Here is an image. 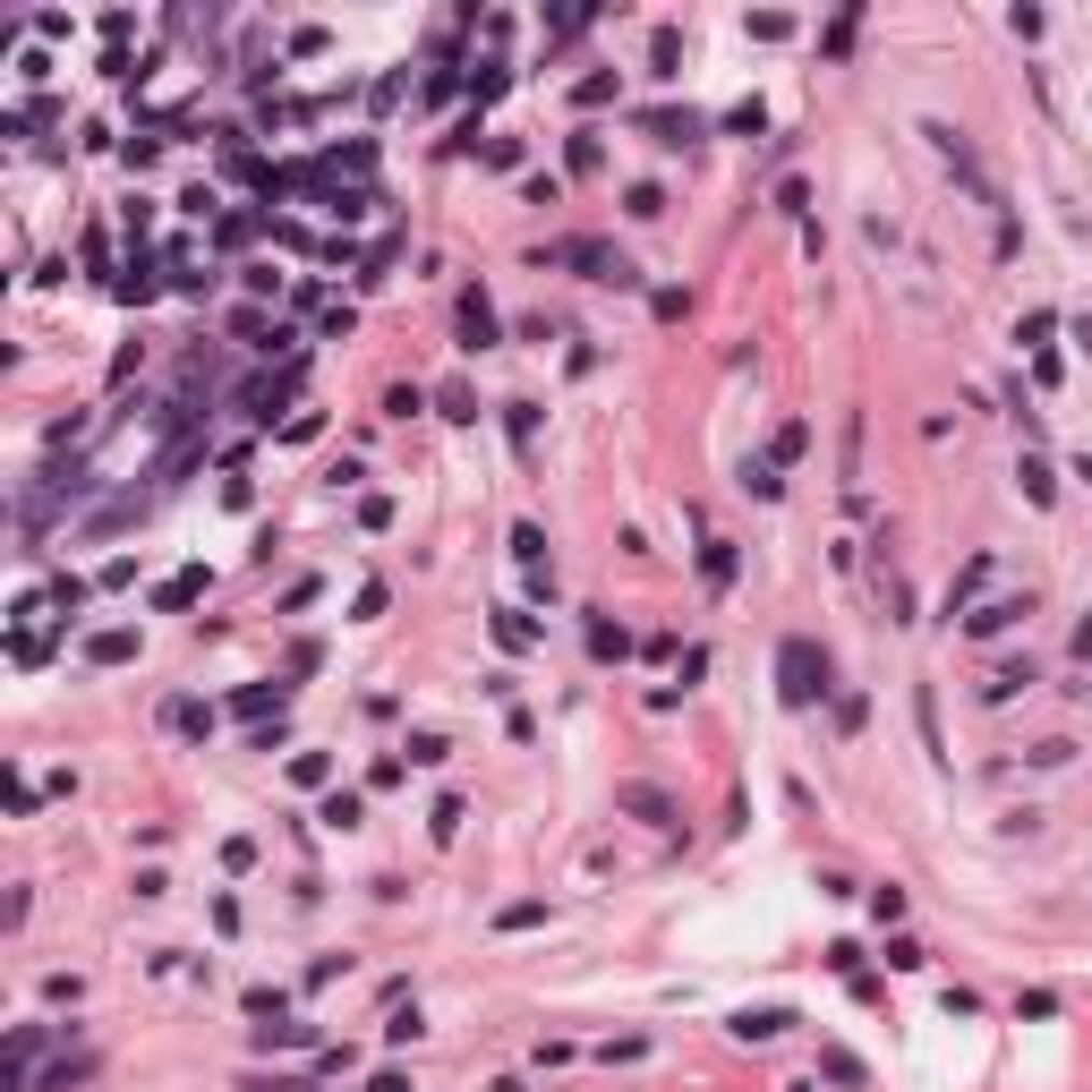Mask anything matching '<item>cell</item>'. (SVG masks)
Segmentation results:
<instances>
[{"label": "cell", "instance_id": "cell-58", "mask_svg": "<svg viewBox=\"0 0 1092 1092\" xmlns=\"http://www.w3.org/2000/svg\"><path fill=\"white\" fill-rule=\"evenodd\" d=\"M43 998L52 1007H77V973H43Z\"/></svg>", "mask_w": 1092, "mask_h": 1092}, {"label": "cell", "instance_id": "cell-49", "mask_svg": "<svg viewBox=\"0 0 1092 1092\" xmlns=\"http://www.w3.org/2000/svg\"><path fill=\"white\" fill-rule=\"evenodd\" d=\"M564 162H572V171H598V137H590V128H572V145H564Z\"/></svg>", "mask_w": 1092, "mask_h": 1092}, {"label": "cell", "instance_id": "cell-2", "mask_svg": "<svg viewBox=\"0 0 1092 1092\" xmlns=\"http://www.w3.org/2000/svg\"><path fill=\"white\" fill-rule=\"evenodd\" d=\"M820 692H828V649H811V640L794 632V640L777 649V700H785V709H811Z\"/></svg>", "mask_w": 1092, "mask_h": 1092}, {"label": "cell", "instance_id": "cell-6", "mask_svg": "<svg viewBox=\"0 0 1092 1092\" xmlns=\"http://www.w3.org/2000/svg\"><path fill=\"white\" fill-rule=\"evenodd\" d=\"M640 137H657V145H692V137H709V120L683 103V112H640Z\"/></svg>", "mask_w": 1092, "mask_h": 1092}, {"label": "cell", "instance_id": "cell-46", "mask_svg": "<svg viewBox=\"0 0 1092 1092\" xmlns=\"http://www.w3.org/2000/svg\"><path fill=\"white\" fill-rule=\"evenodd\" d=\"M247 1016H256V1024H282L290 998H282V990H247Z\"/></svg>", "mask_w": 1092, "mask_h": 1092}, {"label": "cell", "instance_id": "cell-4", "mask_svg": "<svg viewBox=\"0 0 1092 1092\" xmlns=\"http://www.w3.org/2000/svg\"><path fill=\"white\" fill-rule=\"evenodd\" d=\"M922 137H931V145H939V154L956 162V180H965V188H973V197H981V205H998V188L981 180V162H973V145H965V137H956V128H948V120H931V128H922Z\"/></svg>", "mask_w": 1092, "mask_h": 1092}, {"label": "cell", "instance_id": "cell-23", "mask_svg": "<svg viewBox=\"0 0 1092 1092\" xmlns=\"http://www.w3.org/2000/svg\"><path fill=\"white\" fill-rule=\"evenodd\" d=\"M273 214H214V247H247Z\"/></svg>", "mask_w": 1092, "mask_h": 1092}, {"label": "cell", "instance_id": "cell-29", "mask_svg": "<svg viewBox=\"0 0 1092 1092\" xmlns=\"http://www.w3.org/2000/svg\"><path fill=\"white\" fill-rule=\"evenodd\" d=\"M803 444H811V427H803V419H785V427L768 436V462L785 470V462H803Z\"/></svg>", "mask_w": 1092, "mask_h": 1092}, {"label": "cell", "instance_id": "cell-22", "mask_svg": "<svg viewBox=\"0 0 1092 1092\" xmlns=\"http://www.w3.org/2000/svg\"><path fill=\"white\" fill-rule=\"evenodd\" d=\"M512 564H521V572H555V564H547V529H538V521H521V529H512Z\"/></svg>", "mask_w": 1092, "mask_h": 1092}, {"label": "cell", "instance_id": "cell-17", "mask_svg": "<svg viewBox=\"0 0 1092 1092\" xmlns=\"http://www.w3.org/2000/svg\"><path fill=\"white\" fill-rule=\"evenodd\" d=\"M86 598H95V581H77V572H60V581L43 590V607L60 614V623H69V614H86Z\"/></svg>", "mask_w": 1092, "mask_h": 1092}, {"label": "cell", "instance_id": "cell-9", "mask_svg": "<svg viewBox=\"0 0 1092 1092\" xmlns=\"http://www.w3.org/2000/svg\"><path fill=\"white\" fill-rule=\"evenodd\" d=\"M486 632H495V649H504V657H521V649H538V623H529V614H521V607H495V614H486Z\"/></svg>", "mask_w": 1092, "mask_h": 1092}, {"label": "cell", "instance_id": "cell-25", "mask_svg": "<svg viewBox=\"0 0 1092 1092\" xmlns=\"http://www.w3.org/2000/svg\"><path fill=\"white\" fill-rule=\"evenodd\" d=\"M367 205H375L367 188H342V180L325 188V214H334V223H367Z\"/></svg>", "mask_w": 1092, "mask_h": 1092}, {"label": "cell", "instance_id": "cell-45", "mask_svg": "<svg viewBox=\"0 0 1092 1092\" xmlns=\"http://www.w3.org/2000/svg\"><path fill=\"white\" fill-rule=\"evenodd\" d=\"M410 760H419V768H444L453 742H444V734H410Z\"/></svg>", "mask_w": 1092, "mask_h": 1092}, {"label": "cell", "instance_id": "cell-36", "mask_svg": "<svg viewBox=\"0 0 1092 1092\" xmlns=\"http://www.w3.org/2000/svg\"><path fill=\"white\" fill-rule=\"evenodd\" d=\"M9 657H17V666H43V657H52V640H43L34 623H17V632H9Z\"/></svg>", "mask_w": 1092, "mask_h": 1092}, {"label": "cell", "instance_id": "cell-53", "mask_svg": "<svg viewBox=\"0 0 1092 1092\" xmlns=\"http://www.w3.org/2000/svg\"><path fill=\"white\" fill-rule=\"evenodd\" d=\"M479 154H486V162H495V171H521V137H486Z\"/></svg>", "mask_w": 1092, "mask_h": 1092}, {"label": "cell", "instance_id": "cell-14", "mask_svg": "<svg viewBox=\"0 0 1092 1092\" xmlns=\"http://www.w3.org/2000/svg\"><path fill=\"white\" fill-rule=\"evenodd\" d=\"M590 657H598V666H623V657H632V632L607 623V614H590Z\"/></svg>", "mask_w": 1092, "mask_h": 1092}, {"label": "cell", "instance_id": "cell-60", "mask_svg": "<svg viewBox=\"0 0 1092 1092\" xmlns=\"http://www.w3.org/2000/svg\"><path fill=\"white\" fill-rule=\"evenodd\" d=\"M128 34H137V17H128V9H103V43H112V52H120Z\"/></svg>", "mask_w": 1092, "mask_h": 1092}, {"label": "cell", "instance_id": "cell-41", "mask_svg": "<svg viewBox=\"0 0 1092 1092\" xmlns=\"http://www.w3.org/2000/svg\"><path fill=\"white\" fill-rule=\"evenodd\" d=\"M913 726H922V751H948V742H939V700H931V692H913Z\"/></svg>", "mask_w": 1092, "mask_h": 1092}, {"label": "cell", "instance_id": "cell-3", "mask_svg": "<svg viewBox=\"0 0 1092 1092\" xmlns=\"http://www.w3.org/2000/svg\"><path fill=\"white\" fill-rule=\"evenodd\" d=\"M290 393H299V359L282 367V375H256V384L240 393V410L256 419V427H273V410H290Z\"/></svg>", "mask_w": 1092, "mask_h": 1092}, {"label": "cell", "instance_id": "cell-56", "mask_svg": "<svg viewBox=\"0 0 1092 1092\" xmlns=\"http://www.w3.org/2000/svg\"><path fill=\"white\" fill-rule=\"evenodd\" d=\"M521 197H529V205H555V197H564V180H547V171H529V180H521Z\"/></svg>", "mask_w": 1092, "mask_h": 1092}, {"label": "cell", "instance_id": "cell-42", "mask_svg": "<svg viewBox=\"0 0 1092 1092\" xmlns=\"http://www.w3.org/2000/svg\"><path fill=\"white\" fill-rule=\"evenodd\" d=\"M888 965H896V973H922V965H931V948H922V939H905V931H896V939H888Z\"/></svg>", "mask_w": 1092, "mask_h": 1092}, {"label": "cell", "instance_id": "cell-55", "mask_svg": "<svg viewBox=\"0 0 1092 1092\" xmlns=\"http://www.w3.org/2000/svg\"><path fill=\"white\" fill-rule=\"evenodd\" d=\"M726 128H734V137H760V128H768V112H760V103H734Z\"/></svg>", "mask_w": 1092, "mask_h": 1092}, {"label": "cell", "instance_id": "cell-18", "mask_svg": "<svg viewBox=\"0 0 1092 1092\" xmlns=\"http://www.w3.org/2000/svg\"><path fill=\"white\" fill-rule=\"evenodd\" d=\"M86 1076H95V1059H86V1050H69V1059H52V1067L34 1076V1092H69V1084H86Z\"/></svg>", "mask_w": 1092, "mask_h": 1092}, {"label": "cell", "instance_id": "cell-47", "mask_svg": "<svg viewBox=\"0 0 1092 1092\" xmlns=\"http://www.w3.org/2000/svg\"><path fill=\"white\" fill-rule=\"evenodd\" d=\"M384 1041L410 1050V1041H419V1007H393V1016H384Z\"/></svg>", "mask_w": 1092, "mask_h": 1092}, {"label": "cell", "instance_id": "cell-37", "mask_svg": "<svg viewBox=\"0 0 1092 1092\" xmlns=\"http://www.w3.org/2000/svg\"><path fill=\"white\" fill-rule=\"evenodd\" d=\"M462 820H470V811H462V794H444V803L427 811V828H436V846H453V837H462Z\"/></svg>", "mask_w": 1092, "mask_h": 1092}, {"label": "cell", "instance_id": "cell-59", "mask_svg": "<svg viewBox=\"0 0 1092 1092\" xmlns=\"http://www.w3.org/2000/svg\"><path fill=\"white\" fill-rule=\"evenodd\" d=\"M359 529H393V495H367V504H359Z\"/></svg>", "mask_w": 1092, "mask_h": 1092}, {"label": "cell", "instance_id": "cell-64", "mask_svg": "<svg viewBox=\"0 0 1092 1092\" xmlns=\"http://www.w3.org/2000/svg\"><path fill=\"white\" fill-rule=\"evenodd\" d=\"M1076 342H1084V351H1092V316H1084V325H1076Z\"/></svg>", "mask_w": 1092, "mask_h": 1092}, {"label": "cell", "instance_id": "cell-13", "mask_svg": "<svg viewBox=\"0 0 1092 1092\" xmlns=\"http://www.w3.org/2000/svg\"><path fill=\"white\" fill-rule=\"evenodd\" d=\"M154 290H162V282H154V256L137 247V256H128V273H120V282H112V299H128V308H145Z\"/></svg>", "mask_w": 1092, "mask_h": 1092}, {"label": "cell", "instance_id": "cell-62", "mask_svg": "<svg viewBox=\"0 0 1092 1092\" xmlns=\"http://www.w3.org/2000/svg\"><path fill=\"white\" fill-rule=\"evenodd\" d=\"M247 1092H316V1084H299V1076H247Z\"/></svg>", "mask_w": 1092, "mask_h": 1092}, {"label": "cell", "instance_id": "cell-32", "mask_svg": "<svg viewBox=\"0 0 1092 1092\" xmlns=\"http://www.w3.org/2000/svg\"><path fill=\"white\" fill-rule=\"evenodd\" d=\"M853 26H862V9H837V17H828V34H820L828 60H846V52H853Z\"/></svg>", "mask_w": 1092, "mask_h": 1092}, {"label": "cell", "instance_id": "cell-11", "mask_svg": "<svg viewBox=\"0 0 1092 1092\" xmlns=\"http://www.w3.org/2000/svg\"><path fill=\"white\" fill-rule=\"evenodd\" d=\"M205 598V564H188V572H171L162 590H154V614H180V607H197Z\"/></svg>", "mask_w": 1092, "mask_h": 1092}, {"label": "cell", "instance_id": "cell-44", "mask_svg": "<svg viewBox=\"0 0 1092 1092\" xmlns=\"http://www.w3.org/2000/svg\"><path fill=\"white\" fill-rule=\"evenodd\" d=\"M282 436H290V444H316V436H325V410H290Z\"/></svg>", "mask_w": 1092, "mask_h": 1092}, {"label": "cell", "instance_id": "cell-61", "mask_svg": "<svg viewBox=\"0 0 1092 1092\" xmlns=\"http://www.w3.org/2000/svg\"><path fill=\"white\" fill-rule=\"evenodd\" d=\"M256 862V837H223V870H247Z\"/></svg>", "mask_w": 1092, "mask_h": 1092}, {"label": "cell", "instance_id": "cell-28", "mask_svg": "<svg viewBox=\"0 0 1092 1092\" xmlns=\"http://www.w3.org/2000/svg\"><path fill=\"white\" fill-rule=\"evenodd\" d=\"M981 581H990V555H973L965 572H956V581H948V614H965V607H973V590H981Z\"/></svg>", "mask_w": 1092, "mask_h": 1092}, {"label": "cell", "instance_id": "cell-33", "mask_svg": "<svg viewBox=\"0 0 1092 1092\" xmlns=\"http://www.w3.org/2000/svg\"><path fill=\"white\" fill-rule=\"evenodd\" d=\"M598 26V9H547V34L555 43H572V34H590Z\"/></svg>", "mask_w": 1092, "mask_h": 1092}, {"label": "cell", "instance_id": "cell-10", "mask_svg": "<svg viewBox=\"0 0 1092 1092\" xmlns=\"http://www.w3.org/2000/svg\"><path fill=\"white\" fill-rule=\"evenodd\" d=\"M504 86H512V60H504V52H486L479 69H470V120H479V112L495 103V95H504Z\"/></svg>", "mask_w": 1092, "mask_h": 1092}, {"label": "cell", "instance_id": "cell-34", "mask_svg": "<svg viewBox=\"0 0 1092 1092\" xmlns=\"http://www.w3.org/2000/svg\"><path fill=\"white\" fill-rule=\"evenodd\" d=\"M794 34V9H751V43H785Z\"/></svg>", "mask_w": 1092, "mask_h": 1092}, {"label": "cell", "instance_id": "cell-31", "mask_svg": "<svg viewBox=\"0 0 1092 1092\" xmlns=\"http://www.w3.org/2000/svg\"><path fill=\"white\" fill-rule=\"evenodd\" d=\"M231 709H240V718H282V692H265V683H240V692H231Z\"/></svg>", "mask_w": 1092, "mask_h": 1092}, {"label": "cell", "instance_id": "cell-43", "mask_svg": "<svg viewBox=\"0 0 1092 1092\" xmlns=\"http://www.w3.org/2000/svg\"><path fill=\"white\" fill-rule=\"evenodd\" d=\"M820 1076H828V1084H862V1059H853V1050H820Z\"/></svg>", "mask_w": 1092, "mask_h": 1092}, {"label": "cell", "instance_id": "cell-15", "mask_svg": "<svg viewBox=\"0 0 1092 1092\" xmlns=\"http://www.w3.org/2000/svg\"><path fill=\"white\" fill-rule=\"evenodd\" d=\"M162 726L188 734V742H205V734H214V709H205V700H162Z\"/></svg>", "mask_w": 1092, "mask_h": 1092}, {"label": "cell", "instance_id": "cell-38", "mask_svg": "<svg viewBox=\"0 0 1092 1092\" xmlns=\"http://www.w3.org/2000/svg\"><path fill=\"white\" fill-rule=\"evenodd\" d=\"M572 103H581V112H598V103H614V69H590V77L572 86Z\"/></svg>", "mask_w": 1092, "mask_h": 1092}, {"label": "cell", "instance_id": "cell-54", "mask_svg": "<svg viewBox=\"0 0 1092 1092\" xmlns=\"http://www.w3.org/2000/svg\"><path fill=\"white\" fill-rule=\"evenodd\" d=\"M240 290H247V299H273V290H282V273H273V265H247Z\"/></svg>", "mask_w": 1092, "mask_h": 1092}, {"label": "cell", "instance_id": "cell-52", "mask_svg": "<svg viewBox=\"0 0 1092 1092\" xmlns=\"http://www.w3.org/2000/svg\"><path fill=\"white\" fill-rule=\"evenodd\" d=\"M9 811H17V820H34V777H26V768H9Z\"/></svg>", "mask_w": 1092, "mask_h": 1092}, {"label": "cell", "instance_id": "cell-5", "mask_svg": "<svg viewBox=\"0 0 1092 1092\" xmlns=\"http://www.w3.org/2000/svg\"><path fill=\"white\" fill-rule=\"evenodd\" d=\"M495 342H504V325H495L486 290H462V351H495Z\"/></svg>", "mask_w": 1092, "mask_h": 1092}, {"label": "cell", "instance_id": "cell-39", "mask_svg": "<svg viewBox=\"0 0 1092 1092\" xmlns=\"http://www.w3.org/2000/svg\"><path fill=\"white\" fill-rule=\"evenodd\" d=\"M1050 334H1059V316H1050V308H1033V316L1016 325V342H1024V351H1050Z\"/></svg>", "mask_w": 1092, "mask_h": 1092}, {"label": "cell", "instance_id": "cell-57", "mask_svg": "<svg viewBox=\"0 0 1092 1092\" xmlns=\"http://www.w3.org/2000/svg\"><path fill=\"white\" fill-rule=\"evenodd\" d=\"M316 666H325V649H316V640H290V683H299V675H316Z\"/></svg>", "mask_w": 1092, "mask_h": 1092}, {"label": "cell", "instance_id": "cell-20", "mask_svg": "<svg viewBox=\"0 0 1092 1092\" xmlns=\"http://www.w3.org/2000/svg\"><path fill=\"white\" fill-rule=\"evenodd\" d=\"M734 572H742V555H734L726 538H709V547H700V581H709V590H734Z\"/></svg>", "mask_w": 1092, "mask_h": 1092}, {"label": "cell", "instance_id": "cell-7", "mask_svg": "<svg viewBox=\"0 0 1092 1092\" xmlns=\"http://www.w3.org/2000/svg\"><path fill=\"white\" fill-rule=\"evenodd\" d=\"M1024 598H990V607H973L965 614V640H998V632H1016V623H1024Z\"/></svg>", "mask_w": 1092, "mask_h": 1092}, {"label": "cell", "instance_id": "cell-1", "mask_svg": "<svg viewBox=\"0 0 1092 1092\" xmlns=\"http://www.w3.org/2000/svg\"><path fill=\"white\" fill-rule=\"evenodd\" d=\"M538 265H572V273H590V282H607V290H640V265L607 240H555Z\"/></svg>", "mask_w": 1092, "mask_h": 1092}, {"label": "cell", "instance_id": "cell-27", "mask_svg": "<svg viewBox=\"0 0 1092 1092\" xmlns=\"http://www.w3.org/2000/svg\"><path fill=\"white\" fill-rule=\"evenodd\" d=\"M742 486H751L760 504H777V495H785V479H777V462H768V453H751V462H742Z\"/></svg>", "mask_w": 1092, "mask_h": 1092}, {"label": "cell", "instance_id": "cell-12", "mask_svg": "<svg viewBox=\"0 0 1092 1092\" xmlns=\"http://www.w3.org/2000/svg\"><path fill=\"white\" fill-rule=\"evenodd\" d=\"M785 1024H794V1016H785V1007H742V1016H734L726 1033H734V1041H777V1033H785Z\"/></svg>", "mask_w": 1092, "mask_h": 1092}, {"label": "cell", "instance_id": "cell-16", "mask_svg": "<svg viewBox=\"0 0 1092 1092\" xmlns=\"http://www.w3.org/2000/svg\"><path fill=\"white\" fill-rule=\"evenodd\" d=\"M649 77H657V86H666V77H683V34H675V26H657V34H649Z\"/></svg>", "mask_w": 1092, "mask_h": 1092}, {"label": "cell", "instance_id": "cell-50", "mask_svg": "<svg viewBox=\"0 0 1092 1092\" xmlns=\"http://www.w3.org/2000/svg\"><path fill=\"white\" fill-rule=\"evenodd\" d=\"M623 205H632V214H640V223H657V214H666V188H649V180H640V188H632V197H623Z\"/></svg>", "mask_w": 1092, "mask_h": 1092}, {"label": "cell", "instance_id": "cell-35", "mask_svg": "<svg viewBox=\"0 0 1092 1092\" xmlns=\"http://www.w3.org/2000/svg\"><path fill=\"white\" fill-rule=\"evenodd\" d=\"M436 410H444L453 427H470V419H479V393H470V384H444V393H436Z\"/></svg>", "mask_w": 1092, "mask_h": 1092}, {"label": "cell", "instance_id": "cell-40", "mask_svg": "<svg viewBox=\"0 0 1092 1092\" xmlns=\"http://www.w3.org/2000/svg\"><path fill=\"white\" fill-rule=\"evenodd\" d=\"M538 922H547V905H538V896H521V905H504V913H495V931H538Z\"/></svg>", "mask_w": 1092, "mask_h": 1092}, {"label": "cell", "instance_id": "cell-51", "mask_svg": "<svg viewBox=\"0 0 1092 1092\" xmlns=\"http://www.w3.org/2000/svg\"><path fill=\"white\" fill-rule=\"evenodd\" d=\"M410 410H427V393H419V384H393V393H384V419H410Z\"/></svg>", "mask_w": 1092, "mask_h": 1092}, {"label": "cell", "instance_id": "cell-19", "mask_svg": "<svg viewBox=\"0 0 1092 1092\" xmlns=\"http://www.w3.org/2000/svg\"><path fill=\"white\" fill-rule=\"evenodd\" d=\"M1016 486H1024L1033 504H1059V470H1050L1041 453H1024V462H1016Z\"/></svg>", "mask_w": 1092, "mask_h": 1092}, {"label": "cell", "instance_id": "cell-26", "mask_svg": "<svg viewBox=\"0 0 1092 1092\" xmlns=\"http://www.w3.org/2000/svg\"><path fill=\"white\" fill-rule=\"evenodd\" d=\"M86 657H95V666H128V657H137V632H95Z\"/></svg>", "mask_w": 1092, "mask_h": 1092}, {"label": "cell", "instance_id": "cell-8", "mask_svg": "<svg viewBox=\"0 0 1092 1092\" xmlns=\"http://www.w3.org/2000/svg\"><path fill=\"white\" fill-rule=\"evenodd\" d=\"M614 803H623L632 820H649V828H675V794H666V785H623Z\"/></svg>", "mask_w": 1092, "mask_h": 1092}, {"label": "cell", "instance_id": "cell-63", "mask_svg": "<svg viewBox=\"0 0 1092 1092\" xmlns=\"http://www.w3.org/2000/svg\"><path fill=\"white\" fill-rule=\"evenodd\" d=\"M367 1092H410V1076H401V1067H384V1076H375Z\"/></svg>", "mask_w": 1092, "mask_h": 1092}, {"label": "cell", "instance_id": "cell-30", "mask_svg": "<svg viewBox=\"0 0 1092 1092\" xmlns=\"http://www.w3.org/2000/svg\"><path fill=\"white\" fill-rule=\"evenodd\" d=\"M290 785H334V751H290Z\"/></svg>", "mask_w": 1092, "mask_h": 1092}, {"label": "cell", "instance_id": "cell-21", "mask_svg": "<svg viewBox=\"0 0 1092 1092\" xmlns=\"http://www.w3.org/2000/svg\"><path fill=\"white\" fill-rule=\"evenodd\" d=\"M504 436H512V453L529 462V444H538V401H504Z\"/></svg>", "mask_w": 1092, "mask_h": 1092}, {"label": "cell", "instance_id": "cell-24", "mask_svg": "<svg viewBox=\"0 0 1092 1092\" xmlns=\"http://www.w3.org/2000/svg\"><path fill=\"white\" fill-rule=\"evenodd\" d=\"M316 820H325V828H359V820H367V803H359V794H351V785H334Z\"/></svg>", "mask_w": 1092, "mask_h": 1092}, {"label": "cell", "instance_id": "cell-48", "mask_svg": "<svg viewBox=\"0 0 1092 1092\" xmlns=\"http://www.w3.org/2000/svg\"><path fill=\"white\" fill-rule=\"evenodd\" d=\"M325 43H334V34H325V26H290V60H316V52H325Z\"/></svg>", "mask_w": 1092, "mask_h": 1092}]
</instances>
